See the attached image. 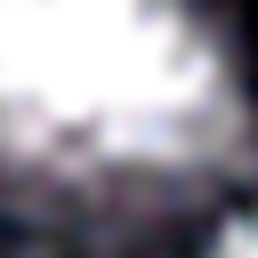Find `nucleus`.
Here are the masks:
<instances>
[{
	"instance_id": "f257e3e1",
	"label": "nucleus",
	"mask_w": 258,
	"mask_h": 258,
	"mask_svg": "<svg viewBox=\"0 0 258 258\" xmlns=\"http://www.w3.org/2000/svg\"><path fill=\"white\" fill-rule=\"evenodd\" d=\"M258 194V64L226 0H0V258L202 250Z\"/></svg>"
},
{
	"instance_id": "f03ea898",
	"label": "nucleus",
	"mask_w": 258,
	"mask_h": 258,
	"mask_svg": "<svg viewBox=\"0 0 258 258\" xmlns=\"http://www.w3.org/2000/svg\"><path fill=\"white\" fill-rule=\"evenodd\" d=\"M194 258H258V194H250V202H242V210H234Z\"/></svg>"
}]
</instances>
